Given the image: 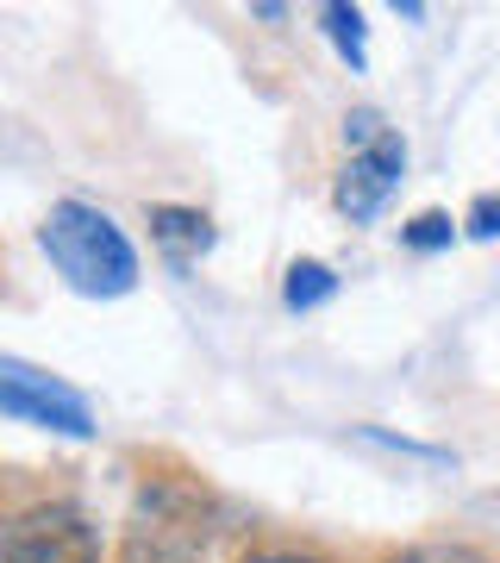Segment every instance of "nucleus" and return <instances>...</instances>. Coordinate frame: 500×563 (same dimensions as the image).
I'll use <instances>...</instances> for the list:
<instances>
[{
	"label": "nucleus",
	"mask_w": 500,
	"mask_h": 563,
	"mask_svg": "<svg viewBox=\"0 0 500 563\" xmlns=\"http://www.w3.org/2000/svg\"><path fill=\"white\" fill-rule=\"evenodd\" d=\"M400 176H407V139H400V132H381L369 151H351V163H344L338 213L351 225H369L381 207H388V195L400 188Z\"/></svg>",
	"instance_id": "20e7f679"
},
{
	"label": "nucleus",
	"mask_w": 500,
	"mask_h": 563,
	"mask_svg": "<svg viewBox=\"0 0 500 563\" xmlns=\"http://www.w3.org/2000/svg\"><path fill=\"white\" fill-rule=\"evenodd\" d=\"M0 413L38 426V432H57V439H95V407L69 383H57L51 369L20 357H0Z\"/></svg>",
	"instance_id": "f03ea898"
},
{
	"label": "nucleus",
	"mask_w": 500,
	"mask_h": 563,
	"mask_svg": "<svg viewBox=\"0 0 500 563\" xmlns=\"http://www.w3.org/2000/svg\"><path fill=\"white\" fill-rule=\"evenodd\" d=\"M463 232H469V239H500V195H481V201L469 207Z\"/></svg>",
	"instance_id": "9b49d317"
},
{
	"label": "nucleus",
	"mask_w": 500,
	"mask_h": 563,
	"mask_svg": "<svg viewBox=\"0 0 500 563\" xmlns=\"http://www.w3.org/2000/svg\"><path fill=\"white\" fill-rule=\"evenodd\" d=\"M320 25H325V38L338 44V57L351 63V69H363V63H369V51H363V13H357V7L332 0V7H320Z\"/></svg>",
	"instance_id": "0eeeda50"
},
{
	"label": "nucleus",
	"mask_w": 500,
	"mask_h": 563,
	"mask_svg": "<svg viewBox=\"0 0 500 563\" xmlns=\"http://www.w3.org/2000/svg\"><path fill=\"white\" fill-rule=\"evenodd\" d=\"M332 295H338V276H332L320 257L288 263V282H281V301H288V313H313V307H325Z\"/></svg>",
	"instance_id": "423d86ee"
},
{
	"label": "nucleus",
	"mask_w": 500,
	"mask_h": 563,
	"mask_svg": "<svg viewBox=\"0 0 500 563\" xmlns=\"http://www.w3.org/2000/svg\"><path fill=\"white\" fill-rule=\"evenodd\" d=\"M151 239L163 244V257L169 263H195L213 251V220L200 213V207H151Z\"/></svg>",
	"instance_id": "39448f33"
},
{
	"label": "nucleus",
	"mask_w": 500,
	"mask_h": 563,
	"mask_svg": "<svg viewBox=\"0 0 500 563\" xmlns=\"http://www.w3.org/2000/svg\"><path fill=\"white\" fill-rule=\"evenodd\" d=\"M251 563H313V558H300V551H263V558H251Z\"/></svg>",
	"instance_id": "f8f14e48"
},
{
	"label": "nucleus",
	"mask_w": 500,
	"mask_h": 563,
	"mask_svg": "<svg viewBox=\"0 0 500 563\" xmlns=\"http://www.w3.org/2000/svg\"><path fill=\"white\" fill-rule=\"evenodd\" d=\"M0 563H100V532L81 507H32L0 532Z\"/></svg>",
	"instance_id": "7ed1b4c3"
},
{
	"label": "nucleus",
	"mask_w": 500,
	"mask_h": 563,
	"mask_svg": "<svg viewBox=\"0 0 500 563\" xmlns=\"http://www.w3.org/2000/svg\"><path fill=\"white\" fill-rule=\"evenodd\" d=\"M395 563H488V558L469 551V544H413V551H400Z\"/></svg>",
	"instance_id": "1a4fd4ad"
},
{
	"label": "nucleus",
	"mask_w": 500,
	"mask_h": 563,
	"mask_svg": "<svg viewBox=\"0 0 500 563\" xmlns=\"http://www.w3.org/2000/svg\"><path fill=\"white\" fill-rule=\"evenodd\" d=\"M381 132H388V125H381L376 107H357V113L344 120V139H351V151H369V144H376Z\"/></svg>",
	"instance_id": "9d476101"
},
{
	"label": "nucleus",
	"mask_w": 500,
	"mask_h": 563,
	"mask_svg": "<svg viewBox=\"0 0 500 563\" xmlns=\"http://www.w3.org/2000/svg\"><path fill=\"white\" fill-rule=\"evenodd\" d=\"M451 239H457V220L438 213V207H425V213H413V220L400 225V244L407 251H444Z\"/></svg>",
	"instance_id": "6e6552de"
},
{
	"label": "nucleus",
	"mask_w": 500,
	"mask_h": 563,
	"mask_svg": "<svg viewBox=\"0 0 500 563\" xmlns=\"http://www.w3.org/2000/svg\"><path fill=\"white\" fill-rule=\"evenodd\" d=\"M44 257L57 263V276L76 288V295H95V301H120L138 288V251L120 225L107 220L100 207L88 201H57L38 225Z\"/></svg>",
	"instance_id": "f257e3e1"
}]
</instances>
